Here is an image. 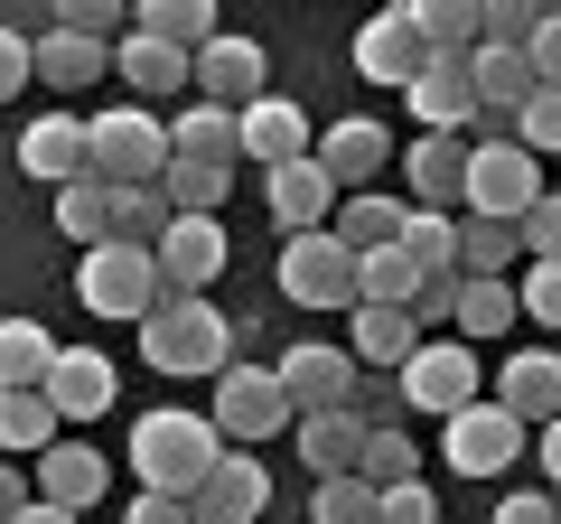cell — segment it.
Wrapping results in <instances>:
<instances>
[{
    "label": "cell",
    "mask_w": 561,
    "mask_h": 524,
    "mask_svg": "<svg viewBox=\"0 0 561 524\" xmlns=\"http://www.w3.org/2000/svg\"><path fill=\"white\" fill-rule=\"evenodd\" d=\"M225 272V225L216 216H179L160 235V282L179 291V300H206V282Z\"/></svg>",
    "instance_id": "cell-18"
},
{
    "label": "cell",
    "mask_w": 561,
    "mask_h": 524,
    "mask_svg": "<svg viewBox=\"0 0 561 524\" xmlns=\"http://www.w3.org/2000/svg\"><path fill=\"white\" fill-rule=\"evenodd\" d=\"M346 356L375 365V375H402V365L421 356V319H412V309H375V300H365L356 319H346Z\"/></svg>",
    "instance_id": "cell-24"
},
{
    "label": "cell",
    "mask_w": 561,
    "mask_h": 524,
    "mask_svg": "<svg viewBox=\"0 0 561 524\" xmlns=\"http://www.w3.org/2000/svg\"><path fill=\"white\" fill-rule=\"evenodd\" d=\"M10 524H76V515H66V505H47V497H28V505H20Z\"/></svg>",
    "instance_id": "cell-54"
},
{
    "label": "cell",
    "mask_w": 561,
    "mask_h": 524,
    "mask_svg": "<svg viewBox=\"0 0 561 524\" xmlns=\"http://www.w3.org/2000/svg\"><path fill=\"white\" fill-rule=\"evenodd\" d=\"M524 57H534V84H561V10L534 29V47H524Z\"/></svg>",
    "instance_id": "cell-51"
},
{
    "label": "cell",
    "mask_w": 561,
    "mask_h": 524,
    "mask_svg": "<svg viewBox=\"0 0 561 524\" xmlns=\"http://www.w3.org/2000/svg\"><path fill=\"white\" fill-rule=\"evenodd\" d=\"M496 524H561V505L534 487V497H505V505H496Z\"/></svg>",
    "instance_id": "cell-52"
},
{
    "label": "cell",
    "mask_w": 561,
    "mask_h": 524,
    "mask_svg": "<svg viewBox=\"0 0 561 524\" xmlns=\"http://www.w3.org/2000/svg\"><path fill=\"white\" fill-rule=\"evenodd\" d=\"M66 431H57V403L47 394H0V449H28V459H47Z\"/></svg>",
    "instance_id": "cell-35"
},
{
    "label": "cell",
    "mask_w": 561,
    "mask_h": 524,
    "mask_svg": "<svg viewBox=\"0 0 561 524\" xmlns=\"http://www.w3.org/2000/svg\"><path fill=\"white\" fill-rule=\"evenodd\" d=\"M356 76L365 84H402V94L431 76V38H421L412 10H375V20L356 29Z\"/></svg>",
    "instance_id": "cell-10"
},
{
    "label": "cell",
    "mask_w": 561,
    "mask_h": 524,
    "mask_svg": "<svg viewBox=\"0 0 561 524\" xmlns=\"http://www.w3.org/2000/svg\"><path fill=\"white\" fill-rule=\"evenodd\" d=\"M402 262H412L421 282H431V272H459V216L412 206V225H402Z\"/></svg>",
    "instance_id": "cell-37"
},
{
    "label": "cell",
    "mask_w": 561,
    "mask_h": 524,
    "mask_svg": "<svg viewBox=\"0 0 561 524\" xmlns=\"http://www.w3.org/2000/svg\"><path fill=\"white\" fill-rule=\"evenodd\" d=\"M76 300L94 309V319H150V309L169 300V282H160V253L150 243H94L84 253V272H76Z\"/></svg>",
    "instance_id": "cell-4"
},
{
    "label": "cell",
    "mask_w": 561,
    "mask_h": 524,
    "mask_svg": "<svg viewBox=\"0 0 561 524\" xmlns=\"http://www.w3.org/2000/svg\"><path fill=\"white\" fill-rule=\"evenodd\" d=\"M402 187L431 216H468V141H412L402 150Z\"/></svg>",
    "instance_id": "cell-20"
},
{
    "label": "cell",
    "mask_w": 561,
    "mask_h": 524,
    "mask_svg": "<svg viewBox=\"0 0 561 524\" xmlns=\"http://www.w3.org/2000/svg\"><path fill=\"white\" fill-rule=\"evenodd\" d=\"M542 197H552V187H542V160L524 141H468V216L524 225Z\"/></svg>",
    "instance_id": "cell-5"
},
{
    "label": "cell",
    "mask_w": 561,
    "mask_h": 524,
    "mask_svg": "<svg viewBox=\"0 0 561 524\" xmlns=\"http://www.w3.org/2000/svg\"><path fill=\"white\" fill-rule=\"evenodd\" d=\"M262 94H272V57H262L253 38H234V29H225L216 47H197V103H225V113H253Z\"/></svg>",
    "instance_id": "cell-14"
},
{
    "label": "cell",
    "mask_w": 561,
    "mask_h": 524,
    "mask_svg": "<svg viewBox=\"0 0 561 524\" xmlns=\"http://www.w3.org/2000/svg\"><path fill=\"white\" fill-rule=\"evenodd\" d=\"M225 459V431L206 412H140L131 422V468L140 487H160V497H197Z\"/></svg>",
    "instance_id": "cell-1"
},
{
    "label": "cell",
    "mask_w": 561,
    "mask_h": 524,
    "mask_svg": "<svg viewBox=\"0 0 561 524\" xmlns=\"http://www.w3.org/2000/svg\"><path fill=\"white\" fill-rule=\"evenodd\" d=\"M356 478H375V487H402V478H421V449H412V431L402 422H383L375 441H365V468Z\"/></svg>",
    "instance_id": "cell-42"
},
{
    "label": "cell",
    "mask_w": 561,
    "mask_h": 524,
    "mask_svg": "<svg viewBox=\"0 0 561 524\" xmlns=\"http://www.w3.org/2000/svg\"><path fill=\"white\" fill-rule=\"evenodd\" d=\"M187 505H197V524H253L262 505H272V478H262V459H253V449H225V459H216V478H206Z\"/></svg>",
    "instance_id": "cell-21"
},
{
    "label": "cell",
    "mask_w": 561,
    "mask_h": 524,
    "mask_svg": "<svg viewBox=\"0 0 561 524\" xmlns=\"http://www.w3.org/2000/svg\"><path fill=\"white\" fill-rule=\"evenodd\" d=\"M402 225H412V197H346L328 235H337L346 253L365 262V253H393V243H402Z\"/></svg>",
    "instance_id": "cell-29"
},
{
    "label": "cell",
    "mask_w": 561,
    "mask_h": 524,
    "mask_svg": "<svg viewBox=\"0 0 561 524\" xmlns=\"http://www.w3.org/2000/svg\"><path fill=\"white\" fill-rule=\"evenodd\" d=\"M402 103H412L421 141H459V132H478V66H459V57H431V76H421Z\"/></svg>",
    "instance_id": "cell-13"
},
{
    "label": "cell",
    "mask_w": 561,
    "mask_h": 524,
    "mask_svg": "<svg viewBox=\"0 0 561 524\" xmlns=\"http://www.w3.org/2000/svg\"><path fill=\"white\" fill-rule=\"evenodd\" d=\"M225 346H234V328H225V309L216 300H179L169 291L150 319H140V356L160 365V375H225Z\"/></svg>",
    "instance_id": "cell-2"
},
{
    "label": "cell",
    "mask_w": 561,
    "mask_h": 524,
    "mask_svg": "<svg viewBox=\"0 0 561 524\" xmlns=\"http://www.w3.org/2000/svg\"><path fill=\"white\" fill-rule=\"evenodd\" d=\"M20 169H28V179H47V187L94 179V122H84V113H47V122H28V132H20Z\"/></svg>",
    "instance_id": "cell-15"
},
{
    "label": "cell",
    "mask_w": 561,
    "mask_h": 524,
    "mask_svg": "<svg viewBox=\"0 0 561 524\" xmlns=\"http://www.w3.org/2000/svg\"><path fill=\"white\" fill-rule=\"evenodd\" d=\"M412 20H421V38H431V57L478 66V47H486V0H412Z\"/></svg>",
    "instance_id": "cell-28"
},
{
    "label": "cell",
    "mask_w": 561,
    "mask_h": 524,
    "mask_svg": "<svg viewBox=\"0 0 561 524\" xmlns=\"http://www.w3.org/2000/svg\"><path fill=\"white\" fill-rule=\"evenodd\" d=\"M402 403L440 412V422H459L468 403H486V394H478V346H468V338H421V356L402 365Z\"/></svg>",
    "instance_id": "cell-8"
},
{
    "label": "cell",
    "mask_w": 561,
    "mask_h": 524,
    "mask_svg": "<svg viewBox=\"0 0 561 524\" xmlns=\"http://www.w3.org/2000/svg\"><path fill=\"white\" fill-rule=\"evenodd\" d=\"M169 160H179V141H169V122L150 113V103H113V113H94V179L103 187H160Z\"/></svg>",
    "instance_id": "cell-3"
},
{
    "label": "cell",
    "mask_w": 561,
    "mask_h": 524,
    "mask_svg": "<svg viewBox=\"0 0 561 524\" xmlns=\"http://www.w3.org/2000/svg\"><path fill=\"white\" fill-rule=\"evenodd\" d=\"M309 150H319V132H309V113H300L290 94H262L253 113H243V160H253L262 179L290 169V160H309Z\"/></svg>",
    "instance_id": "cell-19"
},
{
    "label": "cell",
    "mask_w": 561,
    "mask_h": 524,
    "mask_svg": "<svg viewBox=\"0 0 561 524\" xmlns=\"http://www.w3.org/2000/svg\"><path fill=\"white\" fill-rule=\"evenodd\" d=\"M496 403L515 412L524 431H534V422H561V356H552V346H515L505 375H496Z\"/></svg>",
    "instance_id": "cell-22"
},
{
    "label": "cell",
    "mask_w": 561,
    "mask_h": 524,
    "mask_svg": "<svg viewBox=\"0 0 561 524\" xmlns=\"http://www.w3.org/2000/svg\"><path fill=\"white\" fill-rule=\"evenodd\" d=\"M431 515H440V497H431L421 478H402V487H383V497H375V524H431Z\"/></svg>",
    "instance_id": "cell-48"
},
{
    "label": "cell",
    "mask_w": 561,
    "mask_h": 524,
    "mask_svg": "<svg viewBox=\"0 0 561 524\" xmlns=\"http://www.w3.org/2000/svg\"><path fill=\"white\" fill-rule=\"evenodd\" d=\"M515 300H524V319H534V328H561V262H524Z\"/></svg>",
    "instance_id": "cell-45"
},
{
    "label": "cell",
    "mask_w": 561,
    "mask_h": 524,
    "mask_svg": "<svg viewBox=\"0 0 561 524\" xmlns=\"http://www.w3.org/2000/svg\"><path fill=\"white\" fill-rule=\"evenodd\" d=\"M262 206L280 216V235H328V225H337V206H346V187L328 179V160L309 150V160H290V169H272V179H262Z\"/></svg>",
    "instance_id": "cell-11"
},
{
    "label": "cell",
    "mask_w": 561,
    "mask_h": 524,
    "mask_svg": "<svg viewBox=\"0 0 561 524\" xmlns=\"http://www.w3.org/2000/svg\"><path fill=\"white\" fill-rule=\"evenodd\" d=\"M225 179H234V169H216V160H169V206H179V216H216L225 206Z\"/></svg>",
    "instance_id": "cell-40"
},
{
    "label": "cell",
    "mask_w": 561,
    "mask_h": 524,
    "mask_svg": "<svg viewBox=\"0 0 561 524\" xmlns=\"http://www.w3.org/2000/svg\"><path fill=\"white\" fill-rule=\"evenodd\" d=\"M113 76L131 84L140 103H169V94H197V57L187 47H169V38H113Z\"/></svg>",
    "instance_id": "cell-17"
},
{
    "label": "cell",
    "mask_w": 561,
    "mask_h": 524,
    "mask_svg": "<svg viewBox=\"0 0 561 524\" xmlns=\"http://www.w3.org/2000/svg\"><path fill=\"white\" fill-rule=\"evenodd\" d=\"M515 262H524V235H515V225L459 216V272H468V282H505Z\"/></svg>",
    "instance_id": "cell-34"
},
{
    "label": "cell",
    "mask_w": 561,
    "mask_h": 524,
    "mask_svg": "<svg viewBox=\"0 0 561 524\" xmlns=\"http://www.w3.org/2000/svg\"><path fill=\"white\" fill-rule=\"evenodd\" d=\"M365 441H375V422H365L356 403H346V412H309V422H300L309 478H356V468H365Z\"/></svg>",
    "instance_id": "cell-23"
},
{
    "label": "cell",
    "mask_w": 561,
    "mask_h": 524,
    "mask_svg": "<svg viewBox=\"0 0 561 524\" xmlns=\"http://www.w3.org/2000/svg\"><path fill=\"white\" fill-rule=\"evenodd\" d=\"M103 487H113V468H103V449H84V441H57V449L38 459V497L66 505V515H84Z\"/></svg>",
    "instance_id": "cell-27"
},
{
    "label": "cell",
    "mask_w": 561,
    "mask_h": 524,
    "mask_svg": "<svg viewBox=\"0 0 561 524\" xmlns=\"http://www.w3.org/2000/svg\"><path fill=\"white\" fill-rule=\"evenodd\" d=\"M440 459L459 468V478H505V468L524 459V422L505 403H468L459 422L440 431Z\"/></svg>",
    "instance_id": "cell-9"
},
{
    "label": "cell",
    "mask_w": 561,
    "mask_h": 524,
    "mask_svg": "<svg viewBox=\"0 0 561 524\" xmlns=\"http://www.w3.org/2000/svg\"><path fill=\"white\" fill-rule=\"evenodd\" d=\"M206 422L225 431V441H272V431H300V412H290V394H280V375L272 365H225L216 375V412Z\"/></svg>",
    "instance_id": "cell-7"
},
{
    "label": "cell",
    "mask_w": 561,
    "mask_h": 524,
    "mask_svg": "<svg viewBox=\"0 0 561 524\" xmlns=\"http://www.w3.org/2000/svg\"><path fill=\"white\" fill-rule=\"evenodd\" d=\"M515 141L534 150V160H542V150L561 160V84H542V94H534V103L515 113Z\"/></svg>",
    "instance_id": "cell-44"
},
{
    "label": "cell",
    "mask_w": 561,
    "mask_h": 524,
    "mask_svg": "<svg viewBox=\"0 0 561 524\" xmlns=\"http://www.w3.org/2000/svg\"><path fill=\"white\" fill-rule=\"evenodd\" d=\"M103 66H113V47H103V38H76V29H38V84H57V94H84Z\"/></svg>",
    "instance_id": "cell-31"
},
{
    "label": "cell",
    "mask_w": 561,
    "mask_h": 524,
    "mask_svg": "<svg viewBox=\"0 0 561 524\" xmlns=\"http://www.w3.org/2000/svg\"><path fill=\"white\" fill-rule=\"evenodd\" d=\"M534 94H542V84H534V57H524V47H478V113L515 122Z\"/></svg>",
    "instance_id": "cell-30"
},
{
    "label": "cell",
    "mask_w": 561,
    "mask_h": 524,
    "mask_svg": "<svg viewBox=\"0 0 561 524\" xmlns=\"http://www.w3.org/2000/svg\"><path fill=\"white\" fill-rule=\"evenodd\" d=\"M38 394L57 403V422H94V412H113L122 375H113V356H94V346H57V365H47Z\"/></svg>",
    "instance_id": "cell-16"
},
{
    "label": "cell",
    "mask_w": 561,
    "mask_h": 524,
    "mask_svg": "<svg viewBox=\"0 0 561 524\" xmlns=\"http://www.w3.org/2000/svg\"><path fill=\"white\" fill-rule=\"evenodd\" d=\"M356 291H365V300H375V309H412L421 272H412V262H402V243H393V253H365V262H356ZM365 300H356V309H365Z\"/></svg>",
    "instance_id": "cell-41"
},
{
    "label": "cell",
    "mask_w": 561,
    "mask_h": 524,
    "mask_svg": "<svg viewBox=\"0 0 561 524\" xmlns=\"http://www.w3.org/2000/svg\"><path fill=\"white\" fill-rule=\"evenodd\" d=\"M122 524H197V505H187V497H160V487H140Z\"/></svg>",
    "instance_id": "cell-50"
},
{
    "label": "cell",
    "mask_w": 561,
    "mask_h": 524,
    "mask_svg": "<svg viewBox=\"0 0 561 524\" xmlns=\"http://www.w3.org/2000/svg\"><path fill=\"white\" fill-rule=\"evenodd\" d=\"M542 20L552 10H534V0H486V47H534Z\"/></svg>",
    "instance_id": "cell-47"
},
{
    "label": "cell",
    "mask_w": 561,
    "mask_h": 524,
    "mask_svg": "<svg viewBox=\"0 0 561 524\" xmlns=\"http://www.w3.org/2000/svg\"><path fill=\"white\" fill-rule=\"evenodd\" d=\"M169 141H179V160L234 169V160H243V113H225V103H197V94H187L179 113H169Z\"/></svg>",
    "instance_id": "cell-26"
},
{
    "label": "cell",
    "mask_w": 561,
    "mask_h": 524,
    "mask_svg": "<svg viewBox=\"0 0 561 524\" xmlns=\"http://www.w3.org/2000/svg\"><path fill=\"white\" fill-rule=\"evenodd\" d=\"M524 319V300H515V282H468L459 291V338H505V328H515Z\"/></svg>",
    "instance_id": "cell-39"
},
{
    "label": "cell",
    "mask_w": 561,
    "mask_h": 524,
    "mask_svg": "<svg viewBox=\"0 0 561 524\" xmlns=\"http://www.w3.org/2000/svg\"><path fill=\"white\" fill-rule=\"evenodd\" d=\"M47 365H57V338L38 319H0V394H38Z\"/></svg>",
    "instance_id": "cell-33"
},
{
    "label": "cell",
    "mask_w": 561,
    "mask_h": 524,
    "mask_svg": "<svg viewBox=\"0 0 561 524\" xmlns=\"http://www.w3.org/2000/svg\"><path fill=\"white\" fill-rule=\"evenodd\" d=\"M57 225L94 253V243H113V187L103 179H76V187H57Z\"/></svg>",
    "instance_id": "cell-38"
},
{
    "label": "cell",
    "mask_w": 561,
    "mask_h": 524,
    "mask_svg": "<svg viewBox=\"0 0 561 524\" xmlns=\"http://www.w3.org/2000/svg\"><path fill=\"white\" fill-rule=\"evenodd\" d=\"M375 478H319V497H309V515L319 524H375Z\"/></svg>",
    "instance_id": "cell-43"
},
{
    "label": "cell",
    "mask_w": 561,
    "mask_h": 524,
    "mask_svg": "<svg viewBox=\"0 0 561 524\" xmlns=\"http://www.w3.org/2000/svg\"><path fill=\"white\" fill-rule=\"evenodd\" d=\"M272 375H280V394H290L300 422H309V412H346V403H356V356H346V346H319V338H309V346H290Z\"/></svg>",
    "instance_id": "cell-12"
},
{
    "label": "cell",
    "mask_w": 561,
    "mask_h": 524,
    "mask_svg": "<svg viewBox=\"0 0 561 524\" xmlns=\"http://www.w3.org/2000/svg\"><path fill=\"white\" fill-rule=\"evenodd\" d=\"M319 160H328V179H337V187H365L383 160H393V132L365 122V113H337V122L319 132Z\"/></svg>",
    "instance_id": "cell-25"
},
{
    "label": "cell",
    "mask_w": 561,
    "mask_h": 524,
    "mask_svg": "<svg viewBox=\"0 0 561 524\" xmlns=\"http://www.w3.org/2000/svg\"><path fill=\"white\" fill-rule=\"evenodd\" d=\"M515 235H524V262H561V187H552V197H542L534 216L515 225Z\"/></svg>",
    "instance_id": "cell-49"
},
{
    "label": "cell",
    "mask_w": 561,
    "mask_h": 524,
    "mask_svg": "<svg viewBox=\"0 0 561 524\" xmlns=\"http://www.w3.org/2000/svg\"><path fill=\"white\" fill-rule=\"evenodd\" d=\"M169 225H179L169 187H113V243H150V253H160Z\"/></svg>",
    "instance_id": "cell-36"
},
{
    "label": "cell",
    "mask_w": 561,
    "mask_h": 524,
    "mask_svg": "<svg viewBox=\"0 0 561 524\" xmlns=\"http://www.w3.org/2000/svg\"><path fill=\"white\" fill-rule=\"evenodd\" d=\"M20 84H38V38H20V20H0V103H20Z\"/></svg>",
    "instance_id": "cell-46"
},
{
    "label": "cell",
    "mask_w": 561,
    "mask_h": 524,
    "mask_svg": "<svg viewBox=\"0 0 561 524\" xmlns=\"http://www.w3.org/2000/svg\"><path fill=\"white\" fill-rule=\"evenodd\" d=\"M131 29H140V38H169V47H187V57L225 38V29H216V0H140V10H131Z\"/></svg>",
    "instance_id": "cell-32"
},
{
    "label": "cell",
    "mask_w": 561,
    "mask_h": 524,
    "mask_svg": "<svg viewBox=\"0 0 561 524\" xmlns=\"http://www.w3.org/2000/svg\"><path fill=\"white\" fill-rule=\"evenodd\" d=\"M280 300H300V309H346L356 319V253H346L337 235H290L280 243Z\"/></svg>",
    "instance_id": "cell-6"
},
{
    "label": "cell",
    "mask_w": 561,
    "mask_h": 524,
    "mask_svg": "<svg viewBox=\"0 0 561 524\" xmlns=\"http://www.w3.org/2000/svg\"><path fill=\"white\" fill-rule=\"evenodd\" d=\"M28 497H38V487H20V468H10V459H0V524H10V515H20V505Z\"/></svg>",
    "instance_id": "cell-53"
},
{
    "label": "cell",
    "mask_w": 561,
    "mask_h": 524,
    "mask_svg": "<svg viewBox=\"0 0 561 524\" xmlns=\"http://www.w3.org/2000/svg\"><path fill=\"white\" fill-rule=\"evenodd\" d=\"M542 478L561 487V422H542Z\"/></svg>",
    "instance_id": "cell-55"
}]
</instances>
